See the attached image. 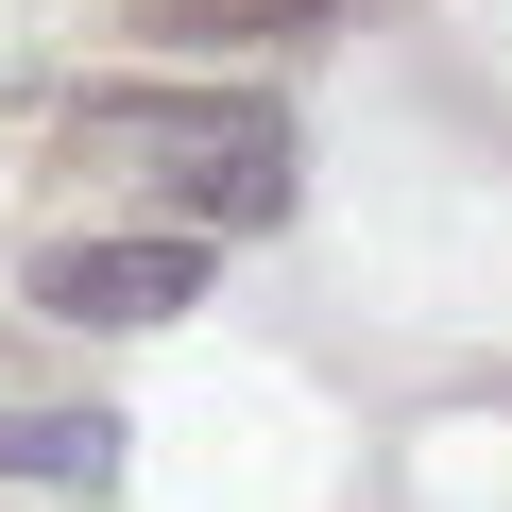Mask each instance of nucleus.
Listing matches in <instances>:
<instances>
[{"label": "nucleus", "mask_w": 512, "mask_h": 512, "mask_svg": "<svg viewBox=\"0 0 512 512\" xmlns=\"http://www.w3.org/2000/svg\"><path fill=\"white\" fill-rule=\"evenodd\" d=\"M120 35H154V52H308L325 35V0H120Z\"/></svg>", "instance_id": "obj_4"}, {"label": "nucleus", "mask_w": 512, "mask_h": 512, "mask_svg": "<svg viewBox=\"0 0 512 512\" xmlns=\"http://www.w3.org/2000/svg\"><path fill=\"white\" fill-rule=\"evenodd\" d=\"M103 478H120V410H0V495L103 512Z\"/></svg>", "instance_id": "obj_3"}, {"label": "nucleus", "mask_w": 512, "mask_h": 512, "mask_svg": "<svg viewBox=\"0 0 512 512\" xmlns=\"http://www.w3.org/2000/svg\"><path fill=\"white\" fill-rule=\"evenodd\" d=\"M188 291H205V239H52L35 256L52 325H171Z\"/></svg>", "instance_id": "obj_2"}, {"label": "nucleus", "mask_w": 512, "mask_h": 512, "mask_svg": "<svg viewBox=\"0 0 512 512\" xmlns=\"http://www.w3.org/2000/svg\"><path fill=\"white\" fill-rule=\"evenodd\" d=\"M69 137L86 154H154L171 239H274L291 222V171H308L291 103H256V86H86Z\"/></svg>", "instance_id": "obj_1"}]
</instances>
